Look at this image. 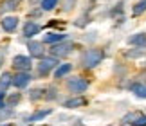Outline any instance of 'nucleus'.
<instances>
[{"label":"nucleus","mask_w":146,"mask_h":126,"mask_svg":"<svg viewBox=\"0 0 146 126\" xmlns=\"http://www.w3.org/2000/svg\"><path fill=\"white\" fill-rule=\"evenodd\" d=\"M101 61H103V50H99V49H90L83 54V67H87V68L96 67Z\"/></svg>","instance_id":"1"},{"label":"nucleus","mask_w":146,"mask_h":126,"mask_svg":"<svg viewBox=\"0 0 146 126\" xmlns=\"http://www.w3.org/2000/svg\"><path fill=\"white\" fill-rule=\"evenodd\" d=\"M67 88L70 90V92L74 94H80V92H85L88 88V81L83 78H70L69 81H67Z\"/></svg>","instance_id":"2"},{"label":"nucleus","mask_w":146,"mask_h":126,"mask_svg":"<svg viewBox=\"0 0 146 126\" xmlns=\"http://www.w3.org/2000/svg\"><path fill=\"white\" fill-rule=\"evenodd\" d=\"M56 65H58V60L56 58H43L38 63V74H40V76H47Z\"/></svg>","instance_id":"3"},{"label":"nucleus","mask_w":146,"mask_h":126,"mask_svg":"<svg viewBox=\"0 0 146 126\" xmlns=\"http://www.w3.org/2000/svg\"><path fill=\"white\" fill-rule=\"evenodd\" d=\"M13 67L18 72H27L33 67V63H31V58H27V56H15L13 58Z\"/></svg>","instance_id":"4"},{"label":"nucleus","mask_w":146,"mask_h":126,"mask_svg":"<svg viewBox=\"0 0 146 126\" xmlns=\"http://www.w3.org/2000/svg\"><path fill=\"white\" fill-rule=\"evenodd\" d=\"M72 50V43H54L52 49H50V52H52V56H67Z\"/></svg>","instance_id":"5"},{"label":"nucleus","mask_w":146,"mask_h":126,"mask_svg":"<svg viewBox=\"0 0 146 126\" xmlns=\"http://www.w3.org/2000/svg\"><path fill=\"white\" fill-rule=\"evenodd\" d=\"M29 81H31V76L27 72H18L16 76H13V85L16 88H24V87H27L29 85Z\"/></svg>","instance_id":"6"},{"label":"nucleus","mask_w":146,"mask_h":126,"mask_svg":"<svg viewBox=\"0 0 146 126\" xmlns=\"http://www.w3.org/2000/svg\"><path fill=\"white\" fill-rule=\"evenodd\" d=\"M27 49H29L31 56H35V58H42L43 52H45V49H43V43H42V42H29Z\"/></svg>","instance_id":"7"},{"label":"nucleus","mask_w":146,"mask_h":126,"mask_svg":"<svg viewBox=\"0 0 146 126\" xmlns=\"http://www.w3.org/2000/svg\"><path fill=\"white\" fill-rule=\"evenodd\" d=\"M128 42L132 45H135L139 49H146V32H139V34H133V36L128 38Z\"/></svg>","instance_id":"8"},{"label":"nucleus","mask_w":146,"mask_h":126,"mask_svg":"<svg viewBox=\"0 0 146 126\" xmlns=\"http://www.w3.org/2000/svg\"><path fill=\"white\" fill-rule=\"evenodd\" d=\"M16 25H18V18L16 16H4V20H2V29L4 31H15L16 29Z\"/></svg>","instance_id":"9"},{"label":"nucleus","mask_w":146,"mask_h":126,"mask_svg":"<svg viewBox=\"0 0 146 126\" xmlns=\"http://www.w3.org/2000/svg\"><path fill=\"white\" fill-rule=\"evenodd\" d=\"M38 32H40V25L35 24V22H27V24L24 25V36L33 38V36H35V34H38Z\"/></svg>","instance_id":"10"},{"label":"nucleus","mask_w":146,"mask_h":126,"mask_svg":"<svg viewBox=\"0 0 146 126\" xmlns=\"http://www.w3.org/2000/svg\"><path fill=\"white\" fill-rule=\"evenodd\" d=\"M11 85H13V76H11L9 72H4L2 76H0V92L5 94V90H7Z\"/></svg>","instance_id":"11"},{"label":"nucleus","mask_w":146,"mask_h":126,"mask_svg":"<svg viewBox=\"0 0 146 126\" xmlns=\"http://www.w3.org/2000/svg\"><path fill=\"white\" fill-rule=\"evenodd\" d=\"M65 36L63 34H60V32H47L45 36H43V42L45 43H58V42H61V40H63Z\"/></svg>","instance_id":"12"},{"label":"nucleus","mask_w":146,"mask_h":126,"mask_svg":"<svg viewBox=\"0 0 146 126\" xmlns=\"http://www.w3.org/2000/svg\"><path fill=\"white\" fill-rule=\"evenodd\" d=\"M72 70V65L70 63H63V65H60L58 68H56V72H54V78H63V76H67V74H69Z\"/></svg>","instance_id":"13"},{"label":"nucleus","mask_w":146,"mask_h":126,"mask_svg":"<svg viewBox=\"0 0 146 126\" xmlns=\"http://www.w3.org/2000/svg\"><path fill=\"white\" fill-rule=\"evenodd\" d=\"M85 99H83V97H72V99H67L65 101V106L67 108H78V106H83L85 105Z\"/></svg>","instance_id":"14"},{"label":"nucleus","mask_w":146,"mask_h":126,"mask_svg":"<svg viewBox=\"0 0 146 126\" xmlns=\"http://www.w3.org/2000/svg\"><path fill=\"white\" fill-rule=\"evenodd\" d=\"M52 112L50 108H47V110H40V112H36V113H33V115L29 117V121L31 123H35V121H40V119H43V117H47L49 113Z\"/></svg>","instance_id":"15"},{"label":"nucleus","mask_w":146,"mask_h":126,"mask_svg":"<svg viewBox=\"0 0 146 126\" xmlns=\"http://www.w3.org/2000/svg\"><path fill=\"white\" fill-rule=\"evenodd\" d=\"M144 11H146V0H141L139 4L133 5V11H132V13H133V16H139V15H143Z\"/></svg>","instance_id":"16"},{"label":"nucleus","mask_w":146,"mask_h":126,"mask_svg":"<svg viewBox=\"0 0 146 126\" xmlns=\"http://www.w3.org/2000/svg\"><path fill=\"white\" fill-rule=\"evenodd\" d=\"M133 94H135L137 97L146 99V85H135V87H133Z\"/></svg>","instance_id":"17"},{"label":"nucleus","mask_w":146,"mask_h":126,"mask_svg":"<svg viewBox=\"0 0 146 126\" xmlns=\"http://www.w3.org/2000/svg\"><path fill=\"white\" fill-rule=\"evenodd\" d=\"M58 5V0H42V9L43 11H50Z\"/></svg>","instance_id":"18"},{"label":"nucleus","mask_w":146,"mask_h":126,"mask_svg":"<svg viewBox=\"0 0 146 126\" xmlns=\"http://www.w3.org/2000/svg\"><path fill=\"white\" fill-rule=\"evenodd\" d=\"M22 99V95L20 94H13V95H9V99H7V106H15L16 103H20Z\"/></svg>","instance_id":"19"},{"label":"nucleus","mask_w":146,"mask_h":126,"mask_svg":"<svg viewBox=\"0 0 146 126\" xmlns=\"http://www.w3.org/2000/svg\"><path fill=\"white\" fill-rule=\"evenodd\" d=\"M16 5H15V0H5V2H2V11H11V9H15Z\"/></svg>","instance_id":"20"},{"label":"nucleus","mask_w":146,"mask_h":126,"mask_svg":"<svg viewBox=\"0 0 146 126\" xmlns=\"http://www.w3.org/2000/svg\"><path fill=\"white\" fill-rule=\"evenodd\" d=\"M133 126H146V115H137V119L133 121Z\"/></svg>","instance_id":"21"},{"label":"nucleus","mask_w":146,"mask_h":126,"mask_svg":"<svg viewBox=\"0 0 146 126\" xmlns=\"http://www.w3.org/2000/svg\"><path fill=\"white\" fill-rule=\"evenodd\" d=\"M141 54H143L141 50H130L126 56H128V58H137V56H141Z\"/></svg>","instance_id":"22"},{"label":"nucleus","mask_w":146,"mask_h":126,"mask_svg":"<svg viewBox=\"0 0 146 126\" xmlns=\"http://www.w3.org/2000/svg\"><path fill=\"white\" fill-rule=\"evenodd\" d=\"M74 2H76V0H65V11H70Z\"/></svg>","instance_id":"23"},{"label":"nucleus","mask_w":146,"mask_h":126,"mask_svg":"<svg viewBox=\"0 0 146 126\" xmlns=\"http://www.w3.org/2000/svg\"><path fill=\"white\" fill-rule=\"evenodd\" d=\"M5 106V94L4 92H0V110Z\"/></svg>","instance_id":"24"},{"label":"nucleus","mask_w":146,"mask_h":126,"mask_svg":"<svg viewBox=\"0 0 146 126\" xmlns=\"http://www.w3.org/2000/svg\"><path fill=\"white\" fill-rule=\"evenodd\" d=\"M0 126H11V124H0Z\"/></svg>","instance_id":"25"}]
</instances>
